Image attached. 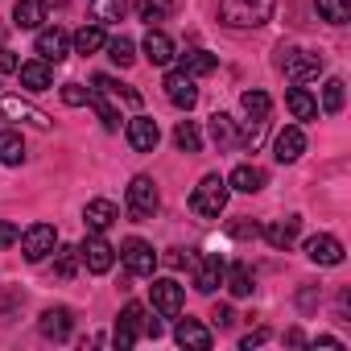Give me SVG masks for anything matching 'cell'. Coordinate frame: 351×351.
<instances>
[{
    "label": "cell",
    "instance_id": "6da1fadb",
    "mask_svg": "<svg viewBox=\"0 0 351 351\" xmlns=\"http://www.w3.org/2000/svg\"><path fill=\"white\" fill-rule=\"evenodd\" d=\"M277 0H219V21L228 29H256L273 17Z\"/></svg>",
    "mask_w": 351,
    "mask_h": 351
},
{
    "label": "cell",
    "instance_id": "7a4b0ae2",
    "mask_svg": "<svg viewBox=\"0 0 351 351\" xmlns=\"http://www.w3.org/2000/svg\"><path fill=\"white\" fill-rule=\"evenodd\" d=\"M228 195H232L228 178H219V173H207V178L195 186V195H191V211L203 215V219H219L223 207H228Z\"/></svg>",
    "mask_w": 351,
    "mask_h": 351
},
{
    "label": "cell",
    "instance_id": "3957f363",
    "mask_svg": "<svg viewBox=\"0 0 351 351\" xmlns=\"http://www.w3.org/2000/svg\"><path fill=\"white\" fill-rule=\"evenodd\" d=\"M157 207H161L157 182H153V178H145V173H136V178L128 182V191H124V211H128L136 223H145V219H153V215H157Z\"/></svg>",
    "mask_w": 351,
    "mask_h": 351
},
{
    "label": "cell",
    "instance_id": "277c9868",
    "mask_svg": "<svg viewBox=\"0 0 351 351\" xmlns=\"http://www.w3.org/2000/svg\"><path fill=\"white\" fill-rule=\"evenodd\" d=\"M277 66L285 71V79H293V83H310V79L322 75V54H310V50H298V46H281Z\"/></svg>",
    "mask_w": 351,
    "mask_h": 351
},
{
    "label": "cell",
    "instance_id": "5b68a950",
    "mask_svg": "<svg viewBox=\"0 0 351 351\" xmlns=\"http://www.w3.org/2000/svg\"><path fill=\"white\" fill-rule=\"evenodd\" d=\"M0 116H5V120H21V124H29V128H38V132H50V128H54V116L42 112L38 104L21 99V95H0Z\"/></svg>",
    "mask_w": 351,
    "mask_h": 351
},
{
    "label": "cell",
    "instance_id": "8992f818",
    "mask_svg": "<svg viewBox=\"0 0 351 351\" xmlns=\"http://www.w3.org/2000/svg\"><path fill=\"white\" fill-rule=\"evenodd\" d=\"M21 252H25V261L29 265H38V261H46L54 248H58V232L50 228V223H34V228H25L21 232Z\"/></svg>",
    "mask_w": 351,
    "mask_h": 351
},
{
    "label": "cell",
    "instance_id": "52a82bcc",
    "mask_svg": "<svg viewBox=\"0 0 351 351\" xmlns=\"http://www.w3.org/2000/svg\"><path fill=\"white\" fill-rule=\"evenodd\" d=\"M120 261H124V269H128L132 277H153V269H157L153 244H145V240H136V236L120 244Z\"/></svg>",
    "mask_w": 351,
    "mask_h": 351
},
{
    "label": "cell",
    "instance_id": "ba28073f",
    "mask_svg": "<svg viewBox=\"0 0 351 351\" xmlns=\"http://www.w3.org/2000/svg\"><path fill=\"white\" fill-rule=\"evenodd\" d=\"M79 261L87 265V273H108L116 265V248L99 236V232H87V244L79 248Z\"/></svg>",
    "mask_w": 351,
    "mask_h": 351
},
{
    "label": "cell",
    "instance_id": "9c48e42d",
    "mask_svg": "<svg viewBox=\"0 0 351 351\" xmlns=\"http://www.w3.org/2000/svg\"><path fill=\"white\" fill-rule=\"evenodd\" d=\"M161 87H165V99H169L173 108H182V112H191V108L199 104V87H195V79H191L186 71H169Z\"/></svg>",
    "mask_w": 351,
    "mask_h": 351
},
{
    "label": "cell",
    "instance_id": "30bf717a",
    "mask_svg": "<svg viewBox=\"0 0 351 351\" xmlns=\"http://www.w3.org/2000/svg\"><path fill=\"white\" fill-rule=\"evenodd\" d=\"M191 265H195V289H199V293H215V289L223 285V273H228L223 256L207 252V256H195Z\"/></svg>",
    "mask_w": 351,
    "mask_h": 351
},
{
    "label": "cell",
    "instance_id": "8fae6325",
    "mask_svg": "<svg viewBox=\"0 0 351 351\" xmlns=\"http://www.w3.org/2000/svg\"><path fill=\"white\" fill-rule=\"evenodd\" d=\"M116 326L132 330L136 339H157V335H161V322H157V318H149V310H145L141 302H128V306L120 310V322H116Z\"/></svg>",
    "mask_w": 351,
    "mask_h": 351
},
{
    "label": "cell",
    "instance_id": "7c38bea8",
    "mask_svg": "<svg viewBox=\"0 0 351 351\" xmlns=\"http://www.w3.org/2000/svg\"><path fill=\"white\" fill-rule=\"evenodd\" d=\"M124 136H128V145H132L136 153H153L157 141H161L157 120H149V116H132V120L124 124Z\"/></svg>",
    "mask_w": 351,
    "mask_h": 351
},
{
    "label": "cell",
    "instance_id": "4fadbf2b",
    "mask_svg": "<svg viewBox=\"0 0 351 351\" xmlns=\"http://www.w3.org/2000/svg\"><path fill=\"white\" fill-rule=\"evenodd\" d=\"M71 326H75V314H71L66 306H50V310H42V318H38L42 339H54V343L71 339Z\"/></svg>",
    "mask_w": 351,
    "mask_h": 351
},
{
    "label": "cell",
    "instance_id": "5bb4252c",
    "mask_svg": "<svg viewBox=\"0 0 351 351\" xmlns=\"http://www.w3.org/2000/svg\"><path fill=\"white\" fill-rule=\"evenodd\" d=\"M302 153H306V132H302L298 124L281 128V132H277V141H273V157H277L281 165H289V161H298Z\"/></svg>",
    "mask_w": 351,
    "mask_h": 351
},
{
    "label": "cell",
    "instance_id": "9a60e30c",
    "mask_svg": "<svg viewBox=\"0 0 351 351\" xmlns=\"http://www.w3.org/2000/svg\"><path fill=\"white\" fill-rule=\"evenodd\" d=\"M153 306H157V314H165V318L182 314V285L169 281V277L153 281Z\"/></svg>",
    "mask_w": 351,
    "mask_h": 351
},
{
    "label": "cell",
    "instance_id": "2e32d148",
    "mask_svg": "<svg viewBox=\"0 0 351 351\" xmlns=\"http://www.w3.org/2000/svg\"><path fill=\"white\" fill-rule=\"evenodd\" d=\"M66 50H71V38H66L58 25H54V29H38V58H42V62L54 66V62L66 58Z\"/></svg>",
    "mask_w": 351,
    "mask_h": 351
},
{
    "label": "cell",
    "instance_id": "e0dca14e",
    "mask_svg": "<svg viewBox=\"0 0 351 351\" xmlns=\"http://www.w3.org/2000/svg\"><path fill=\"white\" fill-rule=\"evenodd\" d=\"M116 219H120V211H116V203H108V199H91V203L83 207V228H87V232H99V236H104Z\"/></svg>",
    "mask_w": 351,
    "mask_h": 351
},
{
    "label": "cell",
    "instance_id": "ac0fdd59",
    "mask_svg": "<svg viewBox=\"0 0 351 351\" xmlns=\"http://www.w3.org/2000/svg\"><path fill=\"white\" fill-rule=\"evenodd\" d=\"M145 58L153 62V66H169L173 58H178V50H173V42H169V34H161V29H149L145 34Z\"/></svg>",
    "mask_w": 351,
    "mask_h": 351
},
{
    "label": "cell",
    "instance_id": "d6986e66",
    "mask_svg": "<svg viewBox=\"0 0 351 351\" xmlns=\"http://www.w3.org/2000/svg\"><path fill=\"white\" fill-rule=\"evenodd\" d=\"M17 75H21V87H25V91H50V87H54V71H50V62H42V58L21 62Z\"/></svg>",
    "mask_w": 351,
    "mask_h": 351
},
{
    "label": "cell",
    "instance_id": "ffe728a7",
    "mask_svg": "<svg viewBox=\"0 0 351 351\" xmlns=\"http://www.w3.org/2000/svg\"><path fill=\"white\" fill-rule=\"evenodd\" d=\"M306 256L314 265H343V244L335 236H310L306 240Z\"/></svg>",
    "mask_w": 351,
    "mask_h": 351
},
{
    "label": "cell",
    "instance_id": "44dd1931",
    "mask_svg": "<svg viewBox=\"0 0 351 351\" xmlns=\"http://www.w3.org/2000/svg\"><path fill=\"white\" fill-rule=\"evenodd\" d=\"M298 232H302V219H298V215H289V219H273L269 228H261V236H265L273 248H293Z\"/></svg>",
    "mask_w": 351,
    "mask_h": 351
},
{
    "label": "cell",
    "instance_id": "7402d4cb",
    "mask_svg": "<svg viewBox=\"0 0 351 351\" xmlns=\"http://www.w3.org/2000/svg\"><path fill=\"white\" fill-rule=\"evenodd\" d=\"M228 186L240 191V195H256V191H265V169H256V165H236L232 178H228Z\"/></svg>",
    "mask_w": 351,
    "mask_h": 351
},
{
    "label": "cell",
    "instance_id": "603a6c76",
    "mask_svg": "<svg viewBox=\"0 0 351 351\" xmlns=\"http://www.w3.org/2000/svg\"><path fill=\"white\" fill-rule=\"evenodd\" d=\"M173 339H178L182 347H195V351H207L211 347V330L203 322H195V318H182L178 330H173Z\"/></svg>",
    "mask_w": 351,
    "mask_h": 351
},
{
    "label": "cell",
    "instance_id": "cb8c5ba5",
    "mask_svg": "<svg viewBox=\"0 0 351 351\" xmlns=\"http://www.w3.org/2000/svg\"><path fill=\"white\" fill-rule=\"evenodd\" d=\"M87 104L95 108V116H99V124H104L108 132H116V128H120V108L112 104V95H108V91H95V87H91V91H87Z\"/></svg>",
    "mask_w": 351,
    "mask_h": 351
},
{
    "label": "cell",
    "instance_id": "d4e9b609",
    "mask_svg": "<svg viewBox=\"0 0 351 351\" xmlns=\"http://www.w3.org/2000/svg\"><path fill=\"white\" fill-rule=\"evenodd\" d=\"M42 21H46V5H42V0H17V5H13V25L17 29H42Z\"/></svg>",
    "mask_w": 351,
    "mask_h": 351
},
{
    "label": "cell",
    "instance_id": "484cf974",
    "mask_svg": "<svg viewBox=\"0 0 351 351\" xmlns=\"http://www.w3.org/2000/svg\"><path fill=\"white\" fill-rule=\"evenodd\" d=\"M104 42H108V34H104V25L99 21H91V25H83L75 38H71V46H75V54H95V50H104Z\"/></svg>",
    "mask_w": 351,
    "mask_h": 351
},
{
    "label": "cell",
    "instance_id": "4316f807",
    "mask_svg": "<svg viewBox=\"0 0 351 351\" xmlns=\"http://www.w3.org/2000/svg\"><path fill=\"white\" fill-rule=\"evenodd\" d=\"M285 108L293 112V120H314V116H318V99H314L306 87H289V91H285Z\"/></svg>",
    "mask_w": 351,
    "mask_h": 351
},
{
    "label": "cell",
    "instance_id": "83f0119b",
    "mask_svg": "<svg viewBox=\"0 0 351 351\" xmlns=\"http://www.w3.org/2000/svg\"><path fill=\"white\" fill-rule=\"evenodd\" d=\"M211 141H215L219 149H236V145H240L236 120H232L228 112H215V116H211Z\"/></svg>",
    "mask_w": 351,
    "mask_h": 351
},
{
    "label": "cell",
    "instance_id": "f1b7e54d",
    "mask_svg": "<svg viewBox=\"0 0 351 351\" xmlns=\"http://www.w3.org/2000/svg\"><path fill=\"white\" fill-rule=\"evenodd\" d=\"M223 285H228L236 298H248V293L256 289V277H252V269H248V265H228V273H223Z\"/></svg>",
    "mask_w": 351,
    "mask_h": 351
},
{
    "label": "cell",
    "instance_id": "f546056e",
    "mask_svg": "<svg viewBox=\"0 0 351 351\" xmlns=\"http://www.w3.org/2000/svg\"><path fill=\"white\" fill-rule=\"evenodd\" d=\"M25 161V141L9 128H0V165H21Z\"/></svg>",
    "mask_w": 351,
    "mask_h": 351
},
{
    "label": "cell",
    "instance_id": "4dcf8cb0",
    "mask_svg": "<svg viewBox=\"0 0 351 351\" xmlns=\"http://www.w3.org/2000/svg\"><path fill=\"white\" fill-rule=\"evenodd\" d=\"M240 108H244V116H248V120H269L273 99H269L265 91H244V95H240Z\"/></svg>",
    "mask_w": 351,
    "mask_h": 351
},
{
    "label": "cell",
    "instance_id": "1f68e13d",
    "mask_svg": "<svg viewBox=\"0 0 351 351\" xmlns=\"http://www.w3.org/2000/svg\"><path fill=\"white\" fill-rule=\"evenodd\" d=\"M173 145H178L182 153H199L203 149V132L195 128V120H178V128H173Z\"/></svg>",
    "mask_w": 351,
    "mask_h": 351
},
{
    "label": "cell",
    "instance_id": "d6a6232c",
    "mask_svg": "<svg viewBox=\"0 0 351 351\" xmlns=\"http://www.w3.org/2000/svg\"><path fill=\"white\" fill-rule=\"evenodd\" d=\"M182 71H186L191 79L211 75V71H215V54H207V50H186V54H182Z\"/></svg>",
    "mask_w": 351,
    "mask_h": 351
},
{
    "label": "cell",
    "instance_id": "836d02e7",
    "mask_svg": "<svg viewBox=\"0 0 351 351\" xmlns=\"http://www.w3.org/2000/svg\"><path fill=\"white\" fill-rule=\"evenodd\" d=\"M124 9H128V0H91V17H95L99 25L120 21V17H124Z\"/></svg>",
    "mask_w": 351,
    "mask_h": 351
},
{
    "label": "cell",
    "instance_id": "e575fe53",
    "mask_svg": "<svg viewBox=\"0 0 351 351\" xmlns=\"http://www.w3.org/2000/svg\"><path fill=\"white\" fill-rule=\"evenodd\" d=\"M314 5H318L322 21H330V25H347L351 21V0H314Z\"/></svg>",
    "mask_w": 351,
    "mask_h": 351
},
{
    "label": "cell",
    "instance_id": "d590c367",
    "mask_svg": "<svg viewBox=\"0 0 351 351\" xmlns=\"http://www.w3.org/2000/svg\"><path fill=\"white\" fill-rule=\"evenodd\" d=\"M104 50H108V58H112L116 66H132V62H136V46H132L128 38H108Z\"/></svg>",
    "mask_w": 351,
    "mask_h": 351
},
{
    "label": "cell",
    "instance_id": "8d00e7d4",
    "mask_svg": "<svg viewBox=\"0 0 351 351\" xmlns=\"http://www.w3.org/2000/svg\"><path fill=\"white\" fill-rule=\"evenodd\" d=\"M343 104H347V83L343 79H326V87H322V112H343Z\"/></svg>",
    "mask_w": 351,
    "mask_h": 351
},
{
    "label": "cell",
    "instance_id": "74e56055",
    "mask_svg": "<svg viewBox=\"0 0 351 351\" xmlns=\"http://www.w3.org/2000/svg\"><path fill=\"white\" fill-rule=\"evenodd\" d=\"M136 13H141V21H165L169 13H173V0H141L136 5Z\"/></svg>",
    "mask_w": 351,
    "mask_h": 351
},
{
    "label": "cell",
    "instance_id": "f35d334b",
    "mask_svg": "<svg viewBox=\"0 0 351 351\" xmlns=\"http://www.w3.org/2000/svg\"><path fill=\"white\" fill-rule=\"evenodd\" d=\"M75 269H79V248H71V244H58V261H54V273H58L62 281H71V277H75Z\"/></svg>",
    "mask_w": 351,
    "mask_h": 351
},
{
    "label": "cell",
    "instance_id": "ab89813d",
    "mask_svg": "<svg viewBox=\"0 0 351 351\" xmlns=\"http://www.w3.org/2000/svg\"><path fill=\"white\" fill-rule=\"evenodd\" d=\"M87 91H91V87H83V83H62V99H66L71 108H83V104H87Z\"/></svg>",
    "mask_w": 351,
    "mask_h": 351
},
{
    "label": "cell",
    "instance_id": "60d3db41",
    "mask_svg": "<svg viewBox=\"0 0 351 351\" xmlns=\"http://www.w3.org/2000/svg\"><path fill=\"white\" fill-rule=\"evenodd\" d=\"M265 124H269V120H252V124H248V128L240 132V145L256 149V145H261V136H265Z\"/></svg>",
    "mask_w": 351,
    "mask_h": 351
},
{
    "label": "cell",
    "instance_id": "b9f144b4",
    "mask_svg": "<svg viewBox=\"0 0 351 351\" xmlns=\"http://www.w3.org/2000/svg\"><path fill=\"white\" fill-rule=\"evenodd\" d=\"M17 240H21V228L9 223V219H0V248H13Z\"/></svg>",
    "mask_w": 351,
    "mask_h": 351
},
{
    "label": "cell",
    "instance_id": "7bdbcfd3",
    "mask_svg": "<svg viewBox=\"0 0 351 351\" xmlns=\"http://www.w3.org/2000/svg\"><path fill=\"white\" fill-rule=\"evenodd\" d=\"M228 232H232L236 240H248V236H261V228H256V223H248V219H236V223H228Z\"/></svg>",
    "mask_w": 351,
    "mask_h": 351
},
{
    "label": "cell",
    "instance_id": "ee69618b",
    "mask_svg": "<svg viewBox=\"0 0 351 351\" xmlns=\"http://www.w3.org/2000/svg\"><path fill=\"white\" fill-rule=\"evenodd\" d=\"M211 322H215V326H223V330H228V326H232V322H236V310H232V306H215V314H211Z\"/></svg>",
    "mask_w": 351,
    "mask_h": 351
},
{
    "label": "cell",
    "instance_id": "f6af8a7d",
    "mask_svg": "<svg viewBox=\"0 0 351 351\" xmlns=\"http://www.w3.org/2000/svg\"><path fill=\"white\" fill-rule=\"evenodd\" d=\"M17 66H21L17 54H13L9 46H0V71H5V75H17Z\"/></svg>",
    "mask_w": 351,
    "mask_h": 351
},
{
    "label": "cell",
    "instance_id": "bcb514c9",
    "mask_svg": "<svg viewBox=\"0 0 351 351\" xmlns=\"http://www.w3.org/2000/svg\"><path fill=\"white\" fill-rule=\"evenodd\" d=\"M112 343H116L120 351H128V347L136 343V335H132V330H124V326H116V335H112Z\"/></svg>",
    "mask_w": 351,
    "mask_h": 351
},
{
    "label": "cell",
    "instance_id": "7dc6e473",
    "mask_svg": "<svg viewBox=\"0 0 351 351\" xmlns=\"http://www.w3.org/2000/svg\"><path fill=\"white\" fill-rule=\"evenodd\" d=\"M265 339H269V330L261 326V330H252V335H244V339H240V347H244V351H252V347H261Z\"/></svg>",
    "mask_w": 351,
    "mask_h": 351
},
{
    "label": "cell",
    "instance_id": "c3c4849f",
    "mask_svg": "<svg viewBox=\"0 0 351 351\" xmlns=\"http://www.w3.org/2000/svg\"><path fill=\"white\" fill-rule=\"evenodd\" d=\"M285 343H289V347H302V343H306V335H302V330H285Z\"/></svg>",
    "mask_w": 351,
    "mask_h": 351
},
{
    "label": "cell",
    "instance_id": "681fc988",
    "mask_svg": "<svg viewBox=\"0 0 351 351\" xmlns=\"http://www.w3.org/2000/svg\"><path fill=\"white\" fill-rule=\"evenodd\" d=\"M318 347H343V339H335V335H318Z\"/></svg>",
    "mask_w": 351,
    "mask_h": 351
},
{
    "label": "cell",
    "instance_id": "f907efd6",
    "mask_svg": "<svg viewBox=\"0 0 351 351\" xmlns=\"http://www.w3.org/2000/svg\"><path fill=\"white\" fill-rule=\"evenodd\" d=\"M42 5H54V9H58V5H66V0H42Z\"/></svg>",
    "mask_w": 351,
    "mask_h": 351
},
{
    "label": "cell",
    "instance_id": "816d5d0a",
    "mask_svg": "<svg viewBox=\"0 0 351 351\" xmlns=\"http://www.w3.org/2000/svg\"><path fill=\"white\" fill-rule=\"evenodd\" d=\"M0 42H5V25H0Z\"/></svg>",
    "mask_w": 351,
    "mask_h": 351
}]
</instances>
